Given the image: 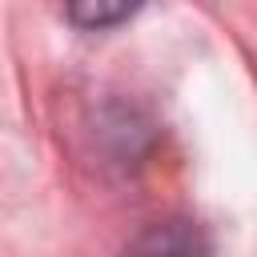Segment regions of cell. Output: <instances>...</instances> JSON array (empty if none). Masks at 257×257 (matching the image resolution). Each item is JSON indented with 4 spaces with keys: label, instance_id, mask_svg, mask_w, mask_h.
Returning <instances> with one entry per match:
<instances>
[{
    "label": "cell",
    "instance_id": "cell-2",
    "mask_svg": "<svg viewBox=\"0 0 257 257\" xmlns=\"http://www.w3.org/2000/svg\"><path fill=\"white\" fill-rule=\"evenodd\" d=\"M68 4V16L72 24L80 28H112V24H124L145 0H64Z\"/></svg>",
    "mask_w": 257,
    "mask_h": 257
},
{
    "label": "cell",
    "instance_id": "cell-1",
    "mask_svg": "<svg viewBox=\"0 0 257 257\" xmlns=\"http://www.w3.org/2000/svg\"><path fill=\"white\" fill-rule=\"evenodd\" d=\"M133 257H209V241L197 221H165L133 245Z\"/></svg>",
    "mask_w": 257,
    "mask_h": 257
}]
</instances>
